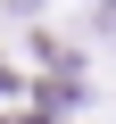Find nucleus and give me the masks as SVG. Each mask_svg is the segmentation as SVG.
I'll list each match as a JSON object with an SVG mask.
<instances>
[{
	"label": "nucleus",
	"instance_id": "nucleus-1",
	"mask_svg": "<svg viewBox=\"0 0 116 124\" xmlns=\"http://www.w3.org/2000/svg\"><path fill=\"white\" fill-rule=\"evenodd\" d=\"M91 25H99V33L116 41V0H99V17H91Z\"/></svg>",
	"mask_w": 116,
	"mask_h": 124
},
{
	"label": "nucleus",
	"instance_id": "nucleus-2",
	"mask_svg": "<svg viewBox=\"0 0 116 124\" xmlns=\"http://www.w3.org/2000/svg\"><path fill=\"white\" fill-rule=\"evenodd\" d=\"M8 8H41V0H8Z\"/></svg>",
	"mask_w": 116,
	"mask_h": 124
}]
</instances>
